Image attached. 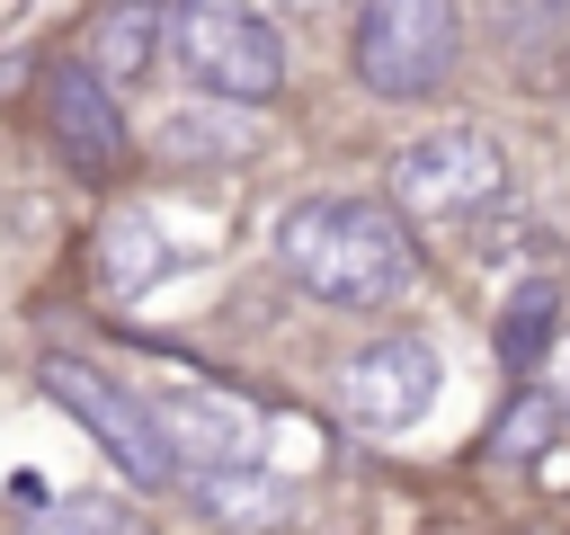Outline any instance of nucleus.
Returning a JSON list of instances; mask_svg holds the SVG:
<instances>
[{"label": "nucleus", "instance_id": "nucleus-1", "mask_svg": "<svg viewBox=\"0 0 570 535\" xmlns=\"http://www.w3.org/2000/svg\"><path fill=\"white\" fill-rule=\"evenodd\" d=\"M276 268L330 312H374V303L410 294V276H419L401 214L374 196H303L276 223Z\"/></svg>", "mask_w": 570, "mask_h": 535}, {"label": "nucleus", "instance_id": "nucleus-2", "mask_svg": "<svg viewBox=\"0 0 570 535\" xmlns=\"http://www.w3.org/2000/svg\"><path fill=\"white\" fill-rule=\"evenodd\" d=\"M160 54L223 107H267L285 89V45L249 0H169L160 9Z\"/></svg>", "mask_w": 570, "mask_h": 535}, {"label": "nucleus", "instance_id": "nucleus-3", "mask_svg": "<svg viewBox=\"0 0 570 535\" xmlns=\"http://www.w3.org/2000/svg\"><path fill=\"white\" fill-rule=\"evenodd\" d=\"M463 54V9L454 0H365L356 9V36H347V62L374 98H428L445 89Z\"/></svg>", "mask_w": 570, "mask_h": 535}, {"label": "nucleus", "instance_id": "nucleus-4", "mask_svg": "<svg viewBox=\"0 0 570 535\" xmlns=\"http://www.w3.org/2000/svg\"><path fill=\"white\" fill-rule=\"evenodd\" d=\"M499 196H508V152L481 125H436V134L392 152V205L410 223H454V214H481Z\"/></svg>", "mask_w": 570, "mask_h": 535}, {"label": "nucleus", "instance_id": "nucleus-5", "mask_svg": "<svg viewBox=\"0 0 570 535\" xmlns=\"http://www.w3.org/2000/svg\"><path fill=\"white\" fill-rule=\"evenodd\" d=\"M142 419H151V437H160V455L178 473H240V464H258V410L240 392L151 383L142 392Z\"/></svg>", "mask_w": 570, "mask_h": 535}, {"label": "nucleus", "instance_id": "nucleus-6", "mask_svg": "<svg viewBox=\"0 0 570 535\" xmlns=\"http://www.w3.org/2000/svg\"><path fill=\"white\" fill-rule=\"evenodd\" d=\"M36 374H45V392H53V401H62V410H71V419H80V428H89V437H98V446L142 481V490L178 481V464L160 455V437H151V419H142V401H134L125 383H107V374H98V366H80V357H45Z\"/></svg>", "mask_w": 570, "mask_h": 535}, {"label": "nucleus", "instance_id": "nucleus-7", "mask_svg": "<svg viewBox=\"0 0 570 535\" xmlns=\"http://www.w3.org/2000/svg\"><path fill=\"white\" fill-rule=\"evenodd\" d=\"M338 401H347V419H365V428H410V419H428V401H436V348L410 339V330L356 348V357L338 366Z\"/></svg>", "mask_w": 570, "mask_h": 535}, {"label": "nucleus", "instance_id": "nucleus-8", "mask_svg": "<svg viewBox=\"0 0 570 535\" xmlns=\"http://www.w3.org/2000/svg\"><path fill=\"white\" fill-rule=\"evenodd\" d=\"M45 134H53V152H62L80 178H107V169L125 160L116 89H107L89 62H53V71H45Z\"/></svg>", "mask_w": 570, "mask_h": 535}, {"label": "nucleus", "instance_id": "nucleus-9", "mask_svg": "<svg viewBox=\"0 0 570 535\" xmlns=\"http://www.w3.org/2000/svg\"><path fill=\"white\" fill-rule=\"evenodd\" d=\"M151 54H160V9H151V0H116V9L89 27V71H98L107 89H116V80H142Z\"/></svg>", "mask_w": 570, "mask_h": 535}, {"label": "nucleus", "instance_id": "nucleus-10", "mask_svg": "<svg viewBox=\"0 0 570 535\" xmlns=\"http://www.w3.org/2000/svg\"><path fill=\"white\" fill-rule=\"evenodd\" d=\"M160 268H169V241H160L151 214H107L98 223V285L107 294H142Z\"/></svg>", "mask_w": 570, "mask_h": 535}, {"label": "nucleus", "instance_id": "nucleus-11", "mask_svg": "<svg viewBox=\"0 0 570 535\" xmlns=\"http://www.w3.org/2000/svg\"><path fill=\"white\" fill-rule=\"evenodd\" d=\"M151 143H160L169 160H240V152H249V125H240V107L205 98V107H169V116L151 125Z\"/></svg>", "mask_w": 570, "mask_h": 535}, {"label": "nucleus", "instance_id": "nucleus-12", "mask_svg": "<svg viewBox=\"0 0 570 535\" xmlns=\"http://www.w3.org/2000/svg\"><path fill=\"white\" fill-rule=\"evenodd\" d=\"M552 321H561V285H552V276H525V285L499 303V366H508V374H534L543 348H552Z\"/></svg>", "mask_w": 570, "mask_h": 535}, {"label": "nucleus", "instance_id": "nucleus-13", "mask_svg": "<svg viewBox=\"0 0 570 535\" xmlns=\"http://www.w3.org/2000/svg\"><path fill=\"white\" fill-rule=\"evenodd\" d=\"M187 490H196L223 526H276V517H285V490H276L258 464H240V473H187Z\"/></svg>", "mask_w": 570, "mask_h": 535}, {"label": "nucleus", "instance_id": "nucleus-14", "mask_svg": "<svg viewBox=\"0 0 570 535\" xmlns=\"http://www.w3.org/2000/svg\"><path fill=\"white\" fill-rule=\"evenodd\" d=\"M27 535H151V517L134 499H45Z\"/></svg>", "mask_w": 570, "mask_h": 535}, {"label": "nucleus", "instance_id": "nucleus-15", "mask_svg": "<svg viewBox=\"0 0 570 535\" xmlns=\"http://www.w3.org/2000/svg\"><path fill=\"white\" fill-rule=\"evenodd\" d=\"M552 392H517L508 410H499V428H490V455H508V464H525V455H543V437H552Z\"/></svg>", "mask_w": 570, "mask_h": 535}, {"label": "nucleus", "instance_id": "nucleus-16", "mask_svg": "<svg viewBox=\"0 0 570 535\" xmlns=\"http://www.w3.org/2000/svg\"><path fill=\"white\" fill-rule=\"evenodd\" d=\"M561 401H570V374H561ZM561 401H552V410H561Z\"/></svg>", "mask_w": 570, "mask_h": 535}, {"label": "nucleus", "instance_id": "nucleus-17", "mask_svg": "<svg viewBox=\"0 0 570 535\" xmlns=\"http://www.w3.org/2000/svg\"><path fill=\"white\" fill-rule=\"evenodd\" d=\"M552 9H561V18H570V0H552Z\"/></svg>", "mask_w": 570, "mask_h": 535}]
</instances>
